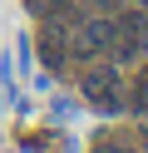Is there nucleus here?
Here are the masks:
<instances>
[{
	"label": "nucleus",
	"instance_id": "5",
	"mask_svg": "<svg viewBox=\"0 0 148 153\" xmlns=\"http://www.w3.org/2000/svg\"><path fill=\"white\" fill-rule=\"evenodd\" d=\"M89 5H114V0H89Z\"/></svg>",
	"mask_w": 148,
	"mask_h": 153
},
{
	"label": "nucleus",
	"instance_id": "3",
	"mask_svg": "<svg viewBox=\"0 0 148 153\" xmlns=\"http://www.w3.org/2000/svg\"><path fill=\"white\" fill-rule=\"evenodd\" d=\"M39 59H45L49 69H59V64H64V50H59V30H49L45 40H39Z\"/></svg>",
	"mask_w": 148,
	"mask_h": 153
},
{
	"label": "nucleus",
	"instance_id": "1",
	"mask_svg": "<svg viewBox=\"0 0 148 153\" xmlns=\"http://www.w3.org/2000/svg\"><path fill=\"white\" fill-rule=\"evenodd\" d=\"M118 69H94V74H84V99L94 104V109H104V114H118L123 109V89H118Z\"/></svg>",
	"mask_w": 148,
	"mask_h": 153
},
{
	"label": "nucleus",
	"instance_id": "4",
	"mask_svg": "<svg viewBox=\"0 0 148 153\" xmlns=\"http://www.w3.org/2000/svg\"><path fill=\"white\" fill-rule=\"evenodd\" d=\"M133 104H138V109H143V104H148V69L138 74V84H133Z\"/></svg>",
	"mask_w": 148,
	"mask_h": 153
},
{
	"label": "nucleus",
	"instance_id": "6",
	"mask_svg": "<svg viewBox=\"0 0 148 153\" xmlns=\"http://www.w3.org/2000/svg\"><path fill=\"white\" fill-rule=\"evenodd\" d=\"M143 123H148V104H143Z\"/></svg>",
	"mask_w": 148,
	"mask_h": 153
},
{
	"label": "nucleus",
	"instance_id": "2",
	"mask_svg": "<svg viewBox=\"0 0 148 153\" xmlns=\"http://www.w3.org/2000/svg\"><path fill=\"white\" fill-rule=\"evenodd\" d=\"M118 45V20H79V54H104Z\"/></svg>",
	"mask_w": 148,
	"mask_h": 153
}]
</instances>
